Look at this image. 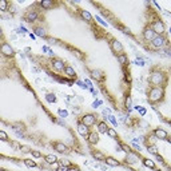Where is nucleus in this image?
<instances>
[{
  "label": "nucleus",
  "instance_id": "obj_1",
  "mask_svg": "<svg viewBox=\"0 0 171 171\" xmlns=\"http://www.w3.org/2000/svg\"><path fill=\"white\" fill-rule=\"evenodd\" d=\"M147 95V102L150 104H159L164 102L166 98V88L164 87H154V86H148L146 91Z\"/></svg>",
  "mask_w": 171,
  "mask_h": 171
},
{
  "label": "nucleus",
  "instance_id": "obj_2",
  "mask_svg": "<svg viewBox=\"0 0 171 171\" xmlns=\"http://www.w3.org/2000/svg\"><path fill=\"white\" fill-rule=\"evenodd\" d=\"M148 86H154V87H164L168 83V76L167 74L162 71H158V69H151L148 75Z\"/></svg>",
  "mask_w": 171,
  "mask_h": 171
},
{
  "label": "nucleus",
  "instance_id": "obj_3",
  "mask_svg": "<svg viewBox=\"0 0 171 171\" xmlns=\"http://www.w3.org/2000/svg\"><path fill=\"white\" fill-rule=\"evenodd\" d=\"M142 39L144 40V42L147 43H151L152 40L156 37V34H155V31L152 29L151 24H146V26L143 27V29H142Z\"/></svg>",
  "mask_w": 171,
  "mask_h": 171
},
{
  "label": "nucleus",
  "instance_id": "obj_4",
  "mask_svg": "<svg viewBox=\"0 0 171 171\" xmlns=\"http://www.w3.org/2000/svg\"><path fill=\"white\" fill-rule=\"evenodd\" d=\"M151 44L154 48H164L170 45V42H168V37L164 34V35H156V37L151 42Z\"/></svg>",
  "mask_w": 171,
  "mask_h": 171
},
{
  "label": "nucleus",
  "instance_id": "obj_5",
  "mask_svg": "<svg viewBox=\"0 0 171 171\" xmlns=\"http://www.w3.org/2000/svg\"><path fill=\"white\" fill-rule=\"evenodd\" d=\"M80 122H82L83 124H86L87 127H91V126H94L98 122V116H96L95 114H86L80 118Z\"/></svg>",
  "mask_w": 171,
  "mask_h": 171
},
{
  "label": "nucleus",
  "instance_id": "obj_6",
  "mask_svg": "<svg viewBox=\"0 0 171 171\" xmlns=\"http://www.w3.org/2000/svg\"><path fill=\"white\" fill-rule=\"evenodd\" d=\"M110 48H111V51L115 53V55H120V53H123L124 51H123V45L120 42H118L116 39H114V37H111V42H110Z\"/></svg>",
  "mask_w": 171,
  "mask_h": 171
},
{
  "label": "nucleus",
  "instance_id": "obj_7",
  "mask_svg": "<svg viewBox=\"0 0 171 171\" xmlns=\"http://www.w3.org/2000/svg\"><path fill=\"white\" fill-rule=\"evenodd\" d=\"M37 16H39L37 15V11H35V10L31 11V8H28V10L26 11V13H24L23 19L27 21V23H34V21H36Z\"/></svg>",
  "mask_w": 171,
  "mask_h": 171
},
{
  "label": "nucleus",
  "instance_id": "obj_8",
  "mask_svg": "<svg viewBox=\"0 0 171 171\" xmlns=\"http://www.w3.org/2000/svg\"><path fill=\"white\" fill-rule=\"evenodd\" d=\"M1 53L4 56L11 58V56L15 55V51H13V48L11 47V44H8L7 42H4V40H3V43H1Z\"/></svg>",
  "mask_w": 171,
  "mask_h": 171
},
{
  "label": "nucleus",
  "instance_id": "obj_9",
  "mask_svg": "<svg viewBox=\"0 0 171 171\" xmlns=\"http://www.w3.org/2000/svg\"><path fill=\"white\" fill-rule=\"evenodd\" d=\"M86 139H87V142H88L90 146H95V144L99 143V134L96 132V131H91Z\"/></svg>",
  "mask_w": 171,
  "mask_h": 171
},
{
  "label": "nucleus",
  "instance_id": "obj_10",
  "mask_svg": "<svg viewBox=\"0 0 171 171\" xmlns=\"http://www.w3.org/2000/svg\"><path fill=\"white\" fill-rule=\"evenodd\" d=\"M152 134H154L155 138L160 139V140H167V139H168V134L166 132L163 128H155V130L152 131Z\"/></svg>",
  "mask_w": 171,
  "mask_h": 171
},
{
  "label": "nucleus",
  "instance_id": "obj_11",
  "mask_svg": "<svg viewBox=\"0 0 171 171\" xmlns=\"http://www.w3.org/2000/svg\"><path fill=\"white\" fill-rule=\"evenodd\" d=\"M51 144H52L53 150H56V151L60 152V154H66V152H68V147H67L64 143H60V142H52Z\"/></svg>",
  "mask_w": 171,
  "mask_h": 171
},
{
  "label": "nucleus",
  "instance_id": "obj_12",
  "mask_svg": "<svg viewBox=\"0 0 171 171\" xmlns=\"http://www.w3.org/2000/svg\"><path fill=\"white\" fill-rule=\"evenodd\" d=\"M77 132H79V135H82V136H84V138H87L88 136V134L91 132L90 131V127H87L86 124H83L82 122H77Z\"/></svg>",
  "mask_w": 171,
  "mask_h": 171
},
{
  "label": "nucleus",
  "instance_id": "obj_13",
  "mask_svg": "<svg viewBox=\"0 0 171 171\" xmlns=\"http://www.w3.org/2000/svg\"><path fill=\"white\" fill-rule=\"evenodd\" d=\"M51 61H52V66H53V68H55L56 71H59V72L64 71V69H66V67H67V66H64V63H63V60H61V59L53 58Z\"/></svg>",
  "mask_w": 171,
  "mask_h": 171
},
{
  "label": "nucleus",
  "instance_id": "obj_14",
  "mask_svg": "<svg viewBox=\"0 0 171 171\" xmlns=\"http://www.w3.org/2000/svg\"><path fill=\"white\" fill-rule=\"evenodd\" d=\"M91 155H92L94 158H95L96 160H100V162H106V155L103 154V152H100V151H98V150H94V148H91Z\"/></svg>",
  "mask_w": 171,
  "mask_h": 171
},
{
  "label": "nucleus",
  "instance_id": "obj_15",
  "mask_svg": "<svg viewBox=\"0 0 171 171\" xmlns=\"http://www.w3.org/2000/svg\"><path fill=\"white\" fill-rule=\"evenodd\" d=\"M39 5L43 10H52V8L58 7L59 4H56V3H53V1H48V0H43V1L39 3Z\"/></svg>",
  "mask_w": 171,
  "mask_h": 171
},
{
  "label": "nucleus",
  "instance_id": "obj_16",
  "mask_svg": "<svg viewBox=\"0 0 171 171\" xmlns=\"http://www.w3.org/2000/svg\"><path fill=\"white\" fill-rule=\"evenodd\" d=\"M90 74H91V77H92V79H96V80L104 79V74H103V71H100V69H92V71H90Z\"/></svg>",
  "mask_w": 171,
  "mask_h": 171
},
{
  "label": "nucleus",
  "instance_id": "obj_17",
  "mask_svg": "<svg viewBox=\"0 0 171 171\" xmlns=\"http://www.w3.org/2000/svg\"><path fill=\"white\" fill-rule=\"evenodd\" d=\"M106 163L108 166H111V167H119V166H123V163H120L119 160H116L115 158H112V156H107L106 158Z\"/></svg>",
  "mask_w": 171,
  "mask_h": 171
},
{
  "label": "nucleus",
  "instance_id": "obj_18",
  "mask_svg": "<svg viewBox=\"0 0 171 171\" xmlns=\"http://www.w3.org/2000/svg\"><path fill=\"white\" fill-rule=\"evenodd\" d=\"M116 58H118V61H119V64L122 67H124V66H127V64H128V56H127V53H126V52L118 55Z\"/></svg>",
  "mask_w": 171,
  "mask_h": 171
},
{
  "label": "nucleus",
  "instance_id": "obj_19",
  "mask_svg": "<svg viewBox=\"0 0 171 171\" xmlns=\"http://www.w3.org/2000/svg\"><path fill=\"white\" fill-rule=\"evenodd\" d=\"M110 126L106 122H98V132L99 134H107Z\"/></svg>",
  "mask_w": 171,
  "mask_h": 171
},
{
  "label": "nucleus",
  "instance_id": "obj_20",
  "mask_svg": "<svg viewBox=\"0 0 171 171\" xmlns=\"http://www.w3.org/2000/svg\"><path fill=\"white\" fill-rule=\"evenodd\" d=\"M64 74H66L68 77H75V79H76V72H75V69L72 68L71 66H67L66 67V69H64Z\"/></svg>",
  "mask_w": 171,
  "mask_h": 171
},
{
  "label": "nucleus",
  "instance_id": "obj_21",
  "mask_svg": "<svg viewBox=\"0 0 171 171\" xmlns=\"http://www.w3.org/2000/svg\"><path fill=\"white\" fill-rule=\"evenodd\" d=\"M142 162H143V164L146 166V167H150V168H152V170H158L156 166H155V163L152 162V160L147 159V158H142Z\"/></svg>",
  "mask_w": 171,
  "mask_h": 171
},
{
  "label": "nucleus",
  "instance_id": "obj_22",
  "mask_svg": "<svg viewBox=\"0 0 171 171\" xmlns=\"http://www.w3.org/2000/svg\"><path fill=\"white\" fill-rule=\"evenodd\" d=\"M43 159L45 160L47 163H50V164H52V163H55V162H58V158L55 156V155H52V154H48V155H44L43 156Z\"/></svg>",
  "mask_w": 171,
  "mask_h": 171
},
{
  "label": "nucleus",
  "instance_id": "obj_23",
  "mask_svg": "<svg viewBox=\"0 0 171 171\" xmlns=\"http://www.w3.org/2000/svg\"><path fill=\"white\" fill-rule=\"evenodd\" d=\"M80 13H82V18H83V19H86V20H87L88 23H92V20H94V19H92V16H91L90 13L87 12V11H84V10H80Z\"/></svg>",
  "mask_w": 171,
  "mask_h": 171
},
{
  "label": "nucleus",
  "instance_id": "obj_24",
  "mask_svg": "<svg viewBox=\"0 0 171 171\" xmlns=\"http://www.w3.org/2000/svg\"><path fill=\"white\" fill-rule=\"evenodd\" d=\"M107 135L108 136H111L112 139H119V136H118V132L115 131V128H111V127H108V131H107Z\"/></svg>",
  "mask_w": 171,
  "mask_h": 171
},
{
  "label": "nucleus",
  "instance_id": "obj_25",
  "mask_svg": "<svg viewBox=\"0 0 171 171\" xmlns=\"http://www.w3.org/2000/svg\"><path fill=\"white\" fill-rule=\"evenodd\" d=\"M147 151L151 152V154H154L155 156H156V155H159L158 148H156V146H155V144H148V146H147Z\"/></svg>",
  "mask_w": 171,
  "mask_h": 171
},
{
  "label": "nucleus",
  "instance_id": "obj_26",
  "mask_svg": "<svg viewBox=\"0 0 171 171\" xmlns=\"http://www.w3.org/2000/svg\"><path fill=\"white\" fill-rule=\"evenodd\" d=\"M23 162H24V164H26L27 167H29V168L36 167L37 166V163L35 162V160H32V159H23Z\"/></svg>",
  "mask_w": 171,
  "mask_h": 171
},
{
  "label": "nucleus",
  "instance_id": "obj_27",
  "mask_svg": "<svg viewBox=\"0 0 171 171\" xmlns=\"http://www.w3.org/2000/svg\"><path fill=\"white\" fill-rule=\"evenodd\" d=\"M10 3L7 1V0H0V10L1 11H7V7Z\"/></svg>",
  "mask_w": 171,
  "mask_h": 171
},
{
  "label": "nucleus",
  "instance_id": "obj_28",
  "mask_svg": "<svg viewBox=\"0 0 171 171\" xmlns=\"http://www.w3.org/2000/svg\"><path fill=\"white\" fill-rule=\"evenodd\" d=\"M34 31L35 32H36V35H37V36H44V29H42V28H40V27H35V28H34Z\"/></svg>",
  "mask_w": 171,
  "mask_h": 171
},
{
  "label": "nucleus",
  "instance_id": "obj_29",
  "mask_svg": "<svg viewBox=\"0 0 171 171\" xmlns=\"http://www.w3.org/2000/svg\"><path fill=\"white\" fill-rule=\"evenodd\" d=\"M59 163H60V166H64V167H69V166H72L71 162L67 160V159H60V160H59Z\"/></svg>",
  "mask_w": 171,
  "mask_h": 171
},
{
  "label": "nucleus",
  "instance_id": "obj_30",
  "mask_svg": "<svg viewBox=\"0 0 171 171\" xmlns=\"http://www.w3.org/2000/svg\"><path fill=\"white\" fill-rule=\"evenodd\" d=\"M31 155H32L34 158H42V156H43L42 152L37 151V150H32V151H31Z\"/></svg>",
  "mask_w": 171,
  "mask_h": 171
},
{
  "label": "nucleus",
  "instance_id": "obj_31",
  "mask_svg": "<svg viewBox=\"0 0 171 171\" xmlns=\"http://www.w3.org/2000/svg\"><path fill=\"white\" fill-rule=\"evenodd\" d=\"M124 106L127 107V108H130V107H131V98H130V96H126V102H124Z\"/></svg>",
  "mask_w": 171,
  "mask_h": 171
},
{
  "label": "nucleus",
  "instance_id": "obj_32",
  "mask_svg": "<svg viewBox=\"0 0 171 171\" xmlns=\"http://www.w3.org/2000/svg\"><path fill=\"white\" fill-rule=\"evenodd\" d=\"M59 167H60V163H59V160H58V162H55V163H52V164H51V168H53L55 171H58V170H59Z\"/></svg>",
  "mask_w": 171,
  "mask_h": 171
},
{
  "label": "nucleus",
  "instance_id": "obj_33",
  "mask_svg": "<svg viewBox=\"0 0 171 171\" xmlns=\"http://www.w3.org/2000/svg\"><path fill=\"white\" fill-rule=\"evenodd\" d=\"M0 136H1V140H4V142L8 140V136H7V134H5L4 131H0Z\"/></svg>",
  "mask_w": 171,
  "mask_h": 171
},
{
  "label": "nucleus",
  "instance_id": "obj_34",
  "mask_svg": "<svg viewBox=\"0 0 171 171\" xmlns=\"http://www.w3.org/2000/svg\"><path fill=\"white\" fill-rule=\"evenodd\" d=\"M47 99H48L50 102H55V100H56L55 95H52V94H48V95H47Z\"/></svg>",
  "mask_w": 171,
  "mask_h": 171
},
{
  "label": "nucleus",
  "instance_id": "obj_35",
  "mask_svg": "<svg viewBox=\"0 0 171 171\" xmlns=\"http://www.w3.org/2000/svg\"><path fill=\"white\" fill-rule=\"evenodd\" d=\"M156 171H162V170H160V168H158V170H156Z\"/></svg>",
  "mask_w": 171,
  "mask_h": 171
},
{
  "label": "nucleus",
  "instance_id": "obj_36",
  "mask_svg": "<svg viewBox=\"0 0 171 171\" xmlns=\"http://www.w3.org/2000/svg\"><path fill=\"white\" fill-rule=\"evenodd\" d=\"M1 171H5V170H1Z\"/></svg>",
  "mask_w": 171,
  "mask_h": 171
}]
</instances>
